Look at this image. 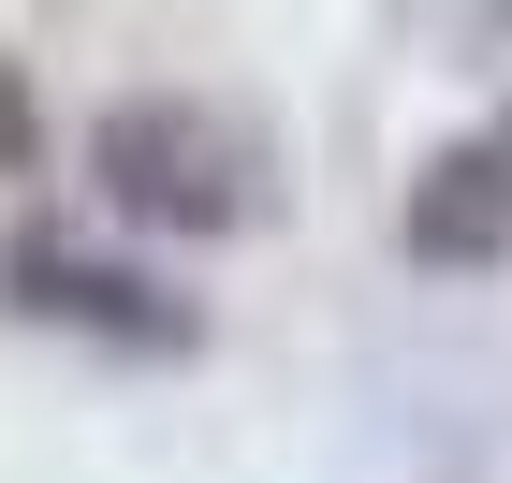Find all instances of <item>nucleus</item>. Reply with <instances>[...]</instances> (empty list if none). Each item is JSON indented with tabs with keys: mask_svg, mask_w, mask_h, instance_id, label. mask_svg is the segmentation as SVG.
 I'll return each mask as SVG.
<instances>
[{
	"mask_svg": "<svg viewBox=\"0 0 512 483\" xmlns=\"http://www.w3.org/2000/svg\"><path fill=\"white\" fill-rule=\"evenodd\" d=\"M88 191L132 235H249V220H278V132L205 88H132L88 118Z\"/></svg>",
	"mask_w": 512,
	"mask_h": 483,
	"instance_id": "nucleus-1",
	"label": "nucleus"
},
{
	"mask_svg": "<svg viewBox=\"0 0 512 483\" xmlns=\"http://www.w3.org/2000/svg\"><path fill=\"white\" fill-rule=\"evenodd\" d=\"M0 308L15 322H74L103 352H191V308L103 249H59V235H0Z\"/></svg>",
	"mask_w": 512,
	"mask_h": 483,
	"instance_id": "nucleus-2",
	"label": "nucleus"
},
{
	"mask_svg": "<svg viewBox=\"0 0 512 483\" xmlns=\"http://www.w3.org/2000/svg\"><path fill=\"white\" fill-rule=\"evenodd\" d=\"M395 235H410L425 279H483V264H512V103H498L483 132H454V147L410 176V220H395Z\"/></svg>",
	"mask_w": 512,
	"mask_h": 483,
	"instance_id": "nucleus-3",
	"label": "nucleus"
},
{
	"mask_svg": "<svg viewBox=\"0 0 512 483\" xmlns=\"http://www.w3.org/2000/svg\"><path fill=\"white\" fill-rule=\"evenodd\" d=\"M30 147H44V132H30V88H15V59H0V176H30Z\"/></svg>",
	"mask_w": 512,
	"mask_h": 483,
	"instance_id": "nucleus-4",
	"label": "nucleus"
},
{
	"mask_svg": "<svg viewBox=\"0 0 512 483\" xmlns=\"http://www.w3.org/2000/svg\"><path fill=\"white\" fill-rule=\"evenodd\" d=\"M498 15H512V0H498Z\"/></svg>",
	"mask_w": 512,
	"mask_h": 483,
	"instance_id": "nucleus-5",
	"label": "nucleus"
}]
</instances>
